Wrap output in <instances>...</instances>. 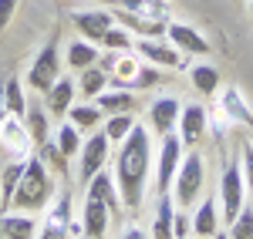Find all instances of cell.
<instances>
[{
  "instance_id": "6da1fadb",
  "label": "cell",
  "mask_w": 253,
  "mask_h": 239,
  "mask_svg": "<svg viewBox=\"0 0 253 239\" xmlns=\"http://www.w3.org/2000/svg\"><path fill=\"white\" fill-rule=\"evenodd\" d=\"M149 172H152V138L135 121V128L125 135V141L115 152V185H118V196H122L125 209L142 205Z\"/></svg>"
},
{
  "instance_id": "7a4b0ae2",
  "label": "cell",
  "mask_w": 253,
  "mask_h": 239,
  "mask_svg": "<svg viewBox=\"0 0 253 239\" xmlns=\"http://www.w3.org/2000/svg\"><path fill=\"white\" fill-rule=\"evenodd\" d=\"M54 199V179H51V169L34 155V159L24 162V175H20L17 189H14V199L10 205L20 212H41L47 202Z\"/></svg>"
},
{
  "instance_id": "3957f363",
  "label": "cell",
  "mask_w": 253,
  "mask_h": 239,
  "mask_svg": "<svg viewBox=\"0 0 253 239\" xmlns=\"http://www.w3.org/2000/svg\"><path fill=\"white\" fill-rule=\"evenodd\" d=\"M203 179H206V162L199 152H189L182 155L179 169H175V179H172V192L179 205H189V202L203 192Z\"/></svg>"
},
{
  "instance_id": "277c9868",
  "label": "cell",
  "mask_w": 253,
  "mask_h": 239,
  "mask_svg": "<svg viewBox=\"0 0 253 239\" xmlns=\"http://www.w3.org/2000/svg\"><path fill=\"white\" fill-rule=\"evenodd\" d=\"M219 205H223V222H233L240 216V209L247 205V182H243V169L236 162H226V169H223Z\"/></svg>"
},
{
  "instance_id": "5b68a950",
  "label": "cell",
  "mask_w": 253,
  "mask_h": 239,
  "mask_svg": "<svg viewBox=\"0 0 253 239\" xmlns=\"http://www.w3.org/2000/svg\"><path fill=\"white\" fill-rule=\"evenodd\" d=\"M58 78H61V51H58V40H47L38 51L31 71H27V84L34 91H47Z\"/></svg>"
},
{
  "instance_id": "8992f818",
  "label": "cell",
  "mask_w": 253,
  "mask_h": 239,
  "mask_svg": "<svg viewBox=\"0 0 253 239\" xmlns=\"http://www.w3.org/2000/svg\"><path fill=\"white\" fill-rule=\"evenodd\" d=\"M108 152H112V141L105 132H95L88 141H81V169H78V182L81 185H88V182L95 179L98 172L108 165Z\"/></svg>"
},
{
  "instance_id": "52a82bcc",
  "label": "cell",
  "mask_w": 253,
  "mask_h": 239,
  "mask_svg": "<svg viewBox=\"0 0 253 239\" xmlns=\"http://www.w3.org/2000/svg\"><path fill=\"white\" fill-rule=\"evenodd\" d=\"M182 138L179 135H162V148H159V159H156V189L159 192H169L172 189V179H175V169L182 162Z\"/></svg>"
},
{
  "instance_id": "ba28073f",
  "label": "cell",
  "mask_w": 253,
  "mask_h": 239,
  "mask_svg": "<svg viewBox=\"0 0 253 239\" xmlns=\"http://www.w3.org/2000/svg\"><path fill=\"white\" fill-rule=\"evenodd\" d=\"M108 222H112V209L98 199V196H88L84 199V209H81V233L88 239H105Z\"/></svg>"
},
{
  "instance_id": "9c48e42d",
  "label": "cell",
  "mask_w": 253,
  "mask_h": 239,
  "mask_svg": "<svg viewBox=\"0 0 253 239\" xmlns=\"http://www.w3.org/2000/svg\"><path fill=\"white\" fill-rule=\"evenodd\" d=\"M179 138H182V145L186 148H193V145H199L203 141V135H206V108L203 104H182V111H179Z\"/></svg>"
},
{
  "instance_id": "30bf717a",
  "label": "cell",
  "mask_w": 253,
  "mask_h": 239,
  "mask_svg": "<svg viewBox=\"0 0 253 239\" xmlns=\"http://www.w3.org/2000/svg\"><path fill=\"white\" fill-rule=\"evenodd\" d=\"M71 20L81 31V37L91 40V44H101V37L108 34V27H115V14H108V10H78Z\"/></svg>"
},
{
  "instance_id": "8fae6325",
  "label": "cell",
  "mask_w": 253,
  "mask_h": 239,
  "mask_svg": "<svg viewBox=\"0 0 253 239\" xmlns=\"http://www.w3.org/2000/svg\"><path fill=\"white\" fill-rule=\"evenodd\" d=\"M179 111H182V104L175 98H156L152 104H149V121H152V128H156V135L162 138V135H172L175 125H179Z\"/></svg>"
},
{
  "instance_id": "7c38bea8",
  "label": "cell",
  "mask_w": 253,
  "mask_h": 239,
  "mask_svg": "<svg viewBox=\"0 0 253 239\" xmlns=\"http://www.w3.org/2000/svg\"><path fill=\"white\" fill-rule=\"evenodd\" d=\"M166 37L182 54H210V40L203 37L196 27H189V24H169L166 27Z\"/></svg>"
},
{
  "instance_id": "4fadbf2b",
  "label": "cell",
  "mask_w": 253,
  "mask_h": 239,
  "mask_svg": "<svg viewBox=\"0 0 253 239\" xmlns=\"http://www.w3.org/2000/svg\"><path fill=\"white\" fill-rule=\"evenodd\" d=\"M75 95H78V81L61 74V78L44 91V108L54 111V115H68L71 104H75Z\"/></svg>"
},
{
  "instance_id": "5bb4252c",
  "label": "cell",
  "mask_w": 253,
  "mask_h": 239,
  "mask_svg": "<svg viewBox=\"0 0 253 239\" xmlns=\"http://www.w3.org/2000/svg\"><path fill=\"white\" fill-rule=\"evenodd\" d=\"M71 192H61L58 205H54V212L47 216V222H44V229H41L38 239H68V233H71Z\"/></svg>"
},
{
  "instance_id": "9a60e30c",
  "label": "cell",
  "mask_w": 253,
  "mask_h": 239,
  "mask_svg": "<svg viewBox=\"0 0 253 239\" xmlns=\"http://www.w3.org/2000/svg\"><path fill=\"white\" fill-rule=\"evenodd\" d=\"M118 14L132 20H169V3L166 0H115Z\"/></svg>"
},
{
  "instance_id": "2e32d148",
  "label": "cell",
  "mask_w": 253,
  "mask_h": 239,
  "mask_svg": "<svg viewBox=\"0 0 253 239\" xmlns=\"http://www.w3.org/2000/svg\"><path fill=\"white\" fill-rule=\"evenodd\" d=\"M138 51H142V58H149L156 68H182V51L172 47V44H166V40H156V37H145L138 44Z\"/></svg>"
},
{
  "instance_id": "e0dca14e",
  "label": "cell",
  "mask_w": 253,
  "mask_h": 239,
  "mask_svg": "<svg viewBox=\"0 0 253 239\" xmlns=\"http://www.w3.org/2000/svg\"><path fill=\"white\" fill-rule=\"evenodd\" d=\"M38 236V219H31V212H7L0 216V239H34Z\"/></svg>"
},
{
  "instance_id": "ac0fdd59",
  "label": "cell",
  "mask_w": 253,
  "mask_h": 239,
  "mask_svg": "<svg viewBox=\"0 0 253 239\" xmlns=\"http://www.w3.org/2000/svg\"><path fill=\"white\" fill-rule=\"evenodd\" d=\"M95 104L101 108V115H125V111H135V95L128 88H105Z\"/></svg>"
},
{
  "instance_id": "d6986e66",
  "label": "cell",
  "mask_w": 253,
  "mask_h": 239,
  "mask_svg": "<svg viewBox=\"0 0 253 239\" xmlns=\"http://www.w3.org/2000/svg\"><path fill=\"white\" fill-rule=\"evenodd\" d=\"M172 216H175V199L169 196V192H159L156 222H152V236L149 239H175L172 236Z\"/></svg>"
},
{
  "instance_id": "ffe728a7",
  "label": "cell",
  "mask_w": 253,
  "mask_h": 239,
  "mask_svg": "<svg viewBox=\"0 0 253 239\" xmlns=\"http://www.w3.org/2000/svg\"><path fill=\"white\" fill-rule=\"evenodd\" d=\"M84 189H88V196H98V199L105 202V205L112 209V216H118V205H122V196H118V185H115V179H112V175H108L105 169H101V172H98V175H95L91 182H88Z\"/></svg>"
},
{
  "instance_id": "44dd1931",
  "label": "cell",
  "mask_w": 253,
  "mask_h": 239,
  "mask_svg": "<svg viewBox=\"0 0 253 239\" xmlns=\"http://www.w3.org/2000/svg\"><path fill=\"white\" fill-rule=\"evenodd\" d=\"M98 47L91 44V40H84V37H78V40H71L68 44V54H64V61H68V68L71 71H84V68H91V64H98Z\"/></svg>"
},
{
  "instance_id": "7402d4cb",
  "label": "cell",
  "mask_w": 253,
  "mask_h": 239,
  "mask_svg": "<svg viewBox=\"0 0 253 239\" xmlns=\"http://www.w3.org/2000/svg\"><path fill=\"white\" fill-rule=\"evenodd\" d=\"M24 128H27V138L34 141V145H44V141L51 138V118H47V111L38 108V104H27Z\"/></svg>"
},
{
  "instance_id": "603a6c76",
  "label": "cell",
  "mask_w": 253,
  "mask_h": 239,
  "mask_svg": "<svg viewBox=\"0 0 253 239\" xmlns=\"http://www.w3.org/2000/svg\"><path fill=\"white\" fill-rule=\"evenodd\" d=\"M193 233L199 239H213L216 233H219V219H216V202L213 199H206L199 209H196V216H193Z\"/></svg>"
},
{
  "instance_id": "cb8c5ba5",
  "label": "cell",
  "mask_w": 253,
  "mask_h": 239,
  "mask_svg": "<svg viewBox=\"0 0 253 239\" xmlns=\"http://www.w3.org/2000/svg\"><path fill=\"white\" fill-rule=\"evenodd\" d=\"M3 108H7V115H14V118L24 121L27 115V98H24V84L17 78H7L3 81Z\"/></svg>"
},
{
  "instance_id": "d4e9b609",
  "label": "cell",
  "mask_w": 253,
  "mask_h": 239,
  "mask_svg": "<svg viewBox=\"0 0 253 239\" xmlns=\"http://www.w3.org/2000/svg\"><path fill=\"white\" fill-rule=\"evenodd\" d=\"M189 81H193V88L199 95H216L219 91V71H216L213 64H196V68H189Z\"/></svg>"
},
{
  "instance_id": "484cf974",
  "label": "cell",
  "mask_w": 253,
  "mask_h": 239,
  "mask_svg": "<svg viewBox=\"0 0 253 239\" xmlns=\"http://www.w3.org/2000/svg\"><path fill=\"white\" fill-rule=\"evenodd\" d=\"M68 118H71V125H75L78 132H95L105 115H101V108H98V104H71Z\"/></svg>"
},
{
  "instance_id": "4316f807",
  "label": "cell",
  "mask_w": 253,
  "mask_h": 239,
  "mask_svg": "<svg viewBox=\"0 0 253 239\" xmlns=\"http://www.w3.org/2000/svg\"><path fill=\"white\" fill-rule=\"evenodd\" d=\"M78 88L84 98H98L105 88H108V71H101L98 64H91V68H84L78 78Z\"/></svg>"
},
{
  "instance_id": "83f0119b",
  "label": "cell",
  "mask_w": 253,
  "mask_h": 239,
  "mask_svg": "<svg viewBox=\"0 0 253 239\" xmlns=\"http://www.w3.org/2000/svg\"><path fill=\"white\" fill-rule=\"evenodd\" d=\"M20 175H24V162L3 165V172H0V209H10V199H14V189H17Z\"/></svg>"
},
{
  "instance_id": "f1b7e54d",
  "label": "cell",
  "mask_w": 253,
  "mask_h": 239,
  "mask_svg": "<svg viewBox=\"0 0 253 239\" xmlns=\"http://www.w3.org/2000/svg\"><path fill=\"white\" fill-rule=\"evenodd\" d=\"M38 159L44 162L47 169H54L58 175H68V155H64V152H61L51 138L44 141V145H38Z\"/></svg>"
},
{
  "instance_id": "f546056e",
  "label": "cell",
  "mask_w": 253,
  "mask_h": 239,
  "mask_svg": "<svg viewBox=\"0 0 253 239\" xmlns=\"http://www.w3.org/2000/svg\"><path fill=\"white\" fill-rule=\"evenodd\" d=\"M135 128V118H132V111H125V115H108V125H105V135L112 145H122L125 135Z\"/></svg>"
},
{
  "instance_id": "4dcf8cb0",
  "label": "cell",
  "mask_w": 253,
  "mask_h": 239,
  "mask_svg": "<svg viewBox=\"0 0 253 239\" xmlns=\"http://www.w3.org/2000/svg\"><path fill=\"white\" fill-rule=\"evenodd\" d=\"M54 145H58V148L64 152V155H68V159H75V155L81 152V132L75 128V125H71V121H68V125H61V128H58V135H54Z\"/></svg>"
},
{
  "instance_id": "1f68e13d",
  "label": "cell",
  "mask_w": 253,
  "mask_h": 239,
  "mask_svg": "<svg viewBox=\"0 0 253 239\" xmlns=\"http://www.w3.org/2000/svg\"><path fill=\"white\" fill-rule=\"evenodd\" d=\"M223 108L230 111V118L233 121H243V125H253V115L250 108H247V101H240V91L230 88V91H223Z\"/></svg>"
},
{
  "instance_id": "d6a6232c",
  "label": "cell",
  "mask_w": 253,
  "mask_h": 239,
  "mask_svg": "<svg viewBox=\"0 0 253 239\" xmlns=\"http://www.w3.org/2000/svg\"><path fill=\"white\" fill-rule=\"evenodd\" d=\"M230 239H253V205H243L240 216L230 222Z\"/></svg>"
},
{
  "instance_id": "836d02e7",
  "label": "cell",
  "mask_w": 253,
  "mask_h": 239,
  "mask_svg": "<svg viewBox=\"0 0 253 239\" xmlns=\"http://www.w3.org/2000/svg\"><path fill=\"white\" fill-rule=\"evenodd\" d=\"M101 44L108 47V51H128L132 47V34H128V27H108V34L101 37Z\"/></svg>"
},
{
  "instance_id": "e575fe53",
  "label": "cell",
  "mask_w": 253,
  "mask_h": 239,
  "mask_svg": "<svg viewBox=\"0 0 253 239\" xmlns=\"http://www.w3.org/2000/svg\"><path fill=\"white\" fill-rule=\"evenodd\" d=\"M159 81H162V71H159V68H138L128 84H132L135 91H142V88H156Z\"/></svg>"
},
{
  "instance_id": "d590c367",
  "label": "cell",
  "mask_w": 253,
  "mask_h": 239,
  "mask_svg": "<svg viewBox=\"0 0 253 239\" xmlns=\"http://www.w3.org/2000/svg\"><path fill=\"white\" fill-rule=\"evenodd\" d=\"M243 182H247V196L253 202V141L243 145Z\"/></svg>"
},
{
  "instance_id": "8d00e7d4",
  "label": "cell",
  "mask_w": 253,
  "mask_h": 239,
  "mask_svg": "<svg viewBox=\"0 0 253 239\" xmlns=\"http://www.w3.org/2000/svg\"><path fill=\"white\" fill-rule=\"evenodd\" d=\"M172 236L175 239L189 236V216H186V212H175V216H172Z\"/></svg>"
},
{
  "instance_id": "74e56055",
  "label": "cell",
  "mask_w": 253,
  "mask_h": 239,
  "mask_svg": "<svg viewBox=\"0 0 253 239\" xmlns=\"http://www.w3.org/2000/svg\"><path fill=\"white\" fill-rule=\"evenodd\" d=\"M14 10H17V0H0V34L7 31V24L14 17Z\"/></svg>"
},
{
  "instance_id": "f35d334b",
  "label": "cell",
  "mask_w": 253,
  "mask_h": 239,
  "mask_svg": "<svg viewBox=\"0 0 253 239\" xmlns=\"http://www.w3.org/2000/svg\"><path fill=\"white\" fill-rule=\"evenodd\" d=\"M122 239H149V236H145V233H142L138 226H128V229L122 233Z\"/></svg>"
},
{
  "instance_id": "ab89813d",
  "label": "cell",
  "mask_w": 253,
  "mask_h": 239,
  "mask_svg": "<svg viewBox=\"0 0 253 239\" xmlns=\"http://www.w3.org/2000/svg\"><path fill=\"white\" fill-rule=\"evenodd\" d=\"M3 118H7V108H3V84H0V128H3Z\"/></svg>"
},
{
  "instance_id": "60d3db41",
  "label": "cell",
  "mask_w": 253,
  "mask_h": 239,
  "mask_svg": "<svg viewBox=\"0 0 253 239\" xmlns=\"http://www.w3.org/2000/svg\"><path fill=\"white\" fill-rule=\"evenodd\" d=\"M213 239H230V236H226V233H216V236Z\"/></svg>"
},
{
  "instance_id": "b9f144b4",
  "label": "cell",
  "mask_w": 253,
  "mask_h": 239,
  "mask_svg": "<svg viewBox=\"0 0 253 239\" xmlns=\"http://www.w3.org/2000/svg\"><path fill=\"white\" fill-rule=\"evenodd\" d=\"M95 3H115V0H95Z\"/></svg>"
},
{
  "instance_id": "7bdbcfd3",
  "label": "cell",
  "mask_w": 253,
  "mask_h": 239,
  "mask_svg": "<svg viewBox=\"0 0 253 239\" xmlns=\"http://www.w3.org/2000/svg\"><path fill=\"white\" fill-rule=\"evenodd\" d=\"M250 14H253V0H250Z\"/></svg>"
},
{
  "instance_id": "ee69618b",
  "label": "cell",
  "mask_w": 253,
  "mask_h": 239,
  "mask_svg": "<svg viewBox=\"0 0 253 239\" xmlns=\"http://www.w3.org/2000/svg\"><path fill=\"white\" fill-rule=\"evenodd\" d=\"M84 239H88V236H84Z\"/></svg>"
}]
</instances>
